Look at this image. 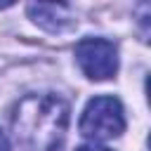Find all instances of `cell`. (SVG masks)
Instances as JSON below:
<instances>
[{"label": "cell", "instance_id": "6da1fadb", "mask_svg": "<svg viewBox=\"0 0 151 151\" xmlns=\"http://www.w3.org/2000/svg\"><path fill=\"white\" fill-rule=\"evenodd\" d=\"M12 130L24 151H59L68 130V104L52 92L26 94L14 106Z\"/></svg>", "mask_w": 151, "mask_h": 151}, {"label": "cell", "instance_id": "7a4b0ae2", "mask_svg": "<svg viewBox=\"0 0 151 151\" xmlns=\"http://www.w3.org/2000/svg\"><path fill=\"white\" fill-rule=\"evenodd\" d=\"M125 130V116L123 106L116 97H94L87 101L83 118H80V132L83 137L97 142H106L118 137Z\"/></svg>", "mask_w": 151, "mask_h": 151}, {"label": "cell", "instance_id": "3957f363", "mask_svg": "<svg viewBox=\"0 0 151 151\" xmlns=\"http://www.w3.org/2000/svg\"><path fill=\"white\" fill-rule=\"evenodd\" d=\"M76 61L90 80H106L118 71V50L104 38H83L76 45Z\"/></svg>", "mask_w": 151, "mask_h": 151}, {"label": "cell", "instance_id": "277c9868", "mask_svg": "<svg viewBox=\"0 0 151 151\" xmlns=\"http://www.w3.org/2000/svg\"><path fill=\"white\" fill-rule=\"evenodd\" d=\"M28 17L50 33H59L73 24L71 9L66 5H28Z\"/></svg>", "mask_w": 151, "mask_h": 151}, {"label": "cell", "instance_id": "5b68a950", "mask_svg": "<svg viewBox=\"0 0 151 151\" xmlns=\"http://www.w3.org/2000/svg\"><path fill=\"white\" fill-rule=\"evenodd\" d=\"M76 151H111V149H106V146H101V144H83V146H78Z\"/></svg>", "mask_w": 151, "mask_h": 151}, {"label": "cell", "instance_id": "8992f818", "mask_svg": "<svg viewBox=\"0 0 151 151\" xmlns=\"http://www.w3.org/2000/svg\"><path fill=\"white\" fill-rule=\"evenodd\" d=\"M0 151H12V149H9V142H7V137H5L2 130H0Z\"/></svg>", "mask_w": 151, "mask_h": 151}]
</instances>
